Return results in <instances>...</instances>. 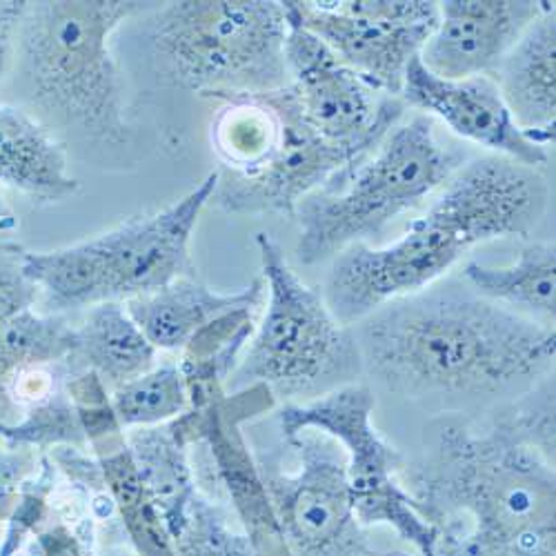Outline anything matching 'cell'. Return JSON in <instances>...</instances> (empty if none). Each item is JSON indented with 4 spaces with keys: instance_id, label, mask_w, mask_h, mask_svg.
Segmentation results:
<instances>
[{
    "instance_id": "obj_14",
    "label": "cell",
    "mask_w": 556,
    "mask_h": 556,
    "mask_svg": "<svg viewBox=\"0 0 556 556\" xmlns=\"http://www.w3.org/2000/svg\"><path fill=\"white\" fill-rule=\"evenodd\" d=\"M271 403L274 394L254 386L235 396L218 394L207 405L190 407L180 416V424L192 443L203 441L207 445L214 470L245 528L254 556H290L263 475L241 434V421L252 419Z\"/></svg>"
},
{
    "instance_id": "obj_1",
    "label": "cell",
    "mask_w": 556,
    "mask_h": 556,
    "mask_svg": "<svg viewBox=\"0 0 556 556\" xmlns=\"http://www.w3.org/2000/svg\"><path fill=\"white\" fill-rule=\"evenodd\" d=\"M401 481L437 556H554V379L488 424L443 419Z\"/></svg>"
},
{
    "instance_id": "obj_21",
    "label": "cell",
    "mask_w": 556,
    "mask_h": 556,
    "mask_svg": "<svg viewBox=\"0 0 556 556\" xmlns=\"http://www.w3.org/2000/svg\"><path fill=\"white\" fill-rule=\"evenodd\" d=\"M70 361L83 372L97 375L103 386L116 390L148 375L156 361V348L136 326L118 301L89 309L83 326L76 328V350Z\"/></svg>"
},
{
    "instance_id": "obj_9",
    "label": "cell",
    "mask_w": 556,
    "mask_h": 556,
    "mask_svg": "<svg viewBox=\"0 0 556 556\" xmlns=\"http://www.w3.org/2000/svg\"><path fill=\"white\" fill-rule=\"evenodd\" d=\"M375 396L350 383L278 412L286 443L301 432H320L345 450V472L354 515L363 528L388 526L419 556H437L439 530L419 513L401 481L403 456L372 426Z\"/></svg>"
},
{
    "instance_id": "obj_24",
    "label": "cell",
    "mask_w": 556,
    "mask_h": 556,
    "mask_svg": "<svg viewBox=\"0 0 556 556\" xmlns=\"http://www.w3.org/2000/svg\"><path fill=\"white\" fill-rule=\"evenodd\" d=\"M76 350V328L59 316H40L34 309L16 316L0 332V396L29 369L70 361Z\"/></svg>"
},
{
    "instance_id": "obj_27",
    "label": "cell",
    "mask_w": 556,
    "mask_h": 556,
    "mask_svg": "<svg viewBox=\"0 0 556 556\" xmlns=\"http://www.w3.org/2000/svg\"><path fill=\"white\" fill-rule=\"evenodd\" d=\"M0 441L10 447H83L87 443L80 414L72 399L50 396L31 405L21 424L0 419Z\"/></svg>"
},
{
    "instance_id": "obj_8",
    "label": "cell",
    "mask_w": 556,
    "mask_h": 556,
    "mask_svg": "<svg viewBox=\"0 0 556 556\" xmlns=\"http://www.w3.org/2000/svg\"><path fill=\"white\" fill-rule=\"evenodd\" d=\"M267 307L252 345L231 372V390L254 386L278 396L307 401L350 386L363 369L356 334L339 323L326 299L301 281L281 245L256 239Z\"/></svg>"
},
{
    "instance_id": "obj_18",
    "label": "cell",
    "mask_w": 556,
    "mask_h": 556,
    "mask_svg": "<svg viewBox=\"0 0 556 556\" xmlns=\"http://www.w3.org/2000/svg\"><path fill=\"white\" fill-rule=\"evenodd\" d=\"M501 97L517 125L543 148L554 143L556 21L541 14L494 72Z\"/></svg>"
},
{
    "instance_id": "obj_11",
    "label": "cell",
    "mask_w": 556,
    "mask_h": 556,
    "mask_svg": "<svg viewBox=\"0 0 556 556\" xmlns=\"http://www.w3.org/2000/svg\"><path fill=\"white\" fill-rule=\"evenodd\" d=\"M286 21L290 89L301 116L326 141L365 161L399 125L407 105L361 78L288 10Z\"/></svg>"
},
{
    "instance_id": "obj_28",
    "label": "cell",
    "mask_w": 556,
    "mask_h": 556,
    "mask_svg": "<svg viewBox=\"0 0 556 556\" xmlns=\"http://www.w3.org/2000/svg\"><path fill=\"white\" fill-rule=\"evenodd\" d=\"M25 250L18 245H0V332L23 312L31 309L38 288L23 267Z\"/></svg>"
},
{
    "instance_id": "obj_25",
    "label": "cell",
    "mask_w": 556,
    "mask_h": 556,
    "mask_svg": "<svg viewBox=\"0 0 556 556\" xmlns=\"http://www.w3.org/2000/svg\"><path fill=\"white\" fill-rule=\"evenodd\" d=\"M110 403L121 430L154 428L190 409V390L178 365H163L116 388Z\"/></svg>"
},
{
    "instance_id": "obj_12",
    "label": "cell",
    "mask_w": 556,
    "mask_h": 556,
    "mask_svg": "<svg viewBox=\"0 0 556 556\" xmlns=\"http://www.w3.org/2000/svg\"><path fill=\"white\" fill-rule=\"evenodd\" d=\"M299 454L294 475H263L290 556H377L358 523L334 439L301 432L288 443Z\"/></svg>"
},
{
    "instance_id": "obj_15",
    "label": "cell",
    "mask_w": 556,
    "mask_h": 556,
    "mask_svg": "<svg viewBox=\"0 0 556 556\" xmlns=\"http://www.w3.org/2000/svg\"><path fill=\"white\" fill-rule=\"evenodd\" d=\"M401 99L405 105L439 116L454 134L496 156L534 169L549 161L547 148L532 141L509 114L492 76L441 78L416 56L405 70Z\"/></svg>"
},
{
    "instance_id": "obj_20",
    "label": "cell",
    "mask_w": 556,
    "mask_h": 556,
    "mask_svg": "<svg viewBox=\"0 0 556 556\" xmlns=\"http://www.w3.org/2000/svg\"><path fill=\"white\" fill-rule=\"evenodd\" d=\"M127 450L146 490L156 503L172 541L180 534L188 509L197 498V485L188 460V447L180 424L174 419L154 428H136L127 439Z\"/></svg>"
},
{
    "instance_id": "obj_26",
    "label": "cell",
    "mask_w": 556,
    "mask_h": 556,
    "mask_svg": "<svg viewBox=\"0 0 556 556\" xmlns=\"http://www.w3.org/2000/svg\"><path fill=\"white\" fill-rule=\"evenodd\" d=\"M278 116L261 99L227 101L214 123V141L220 156L235 172L258 167L278 143Z\"/></svg>"
},
{
    "instance_id": "obj_17",
    "label": "cell",
    "mask_w": 556,
    "mask_h": 556,
    "mask_svg": "<svg viewBox=\"0 0 556 556\" xmlns=\"http://www.w3.org/2000/svg\"><path fill=\"white\" fill-rule=\"evenodd\" d=\"M263 299L261 278L241 292L223 294L188 276L156 292L127 299L123 305L156 350H185L212 320L239 309H256Z\"/></svg>"
},
{
    "instance_id": "obj_2",
    "label": "cell",
    "mask_w": 556,
    "mask_h": 556,
    "mask_svg": "<svg viewBox=\"0 0 556 556\" xmlns=\"http://www.w3.org/2000/svg\"><path fill=\"white\" fill-rule=\"evenodd\" d=\"M361 323L363 367L409 396L494 394L554 367V328L454 286L396 299Z\"/></svg>"
},
{
    "instance_id": "obj_7",
    "label": "cell",
    "mask_w": 556,
    "mask_h": 556,
    "mask_svg": "<svg viewBox=\"0 0 556 556\" xmlns=\"http://www.w3.org/2000/svg\"><path fill=\"white\" fill-rule=\"evenodd\" d=\"M288 21L276 0H182L159 10L152 42L167 72L201 97L239 101L290 85Z\"/></svg>"
},
{
    "instance_id": "obj_31",
    "label": "cell",
    "mask_w": 556,
    "mask_h": 556,
    "mask_svg": "<svg viewBox=\"0 0 556 556\" xmlns=\"http://www.w3.org/2000/svg\"><path fill=\"white\" fill-rule=\"evenodd\" d=\"M14 227H16V216L10 210V205L5 203L3 194H0V231H8V229H14Z\"/></svg>"
},
{
    "instance_id": "obj_3",
    "label": "cell",
    "mask_w": 556,
    "mask_h": 556,
    "mask_svg": "<svg viewBox=\"0 0 556 556\" xmlns=\"http://www.w3.org/2000/svg\"><path fill=\"white\" fill-rule=\"evenodd\" d=\"M547 203L549 188L534 167L503 156L477 159L447 180L428 214L399 241L358 243L339 254L323 299L350 328L396 299L432 288L470 248L528 235Z\"/></svg>"
},
{
    "instance_id": "obj_23",
    "label": "cell",
    "mask_w": 556,
    "mask_h": 556,
    "mask_svg": "<svg viewBox=\"0 0 556 556\" xmlns=\"http://www.w3.org/2000/svg\"><path fill=\"white\" fill-rule=\"evenodd\" d=\"M99 466L138 556H178L156 503L138 477L127 443L99 452Z\"/></svg>"
},
{
    "instance_id": "obj_19",
    "label": "cell",
    "mask_w": 556,
    "mask_h": 556,
    "mask_svg": "<svg viewBox=\"0 0 556 556\" xmlns=\"http://www.w3.org/2000/svg\"><path fill=\"white\" fill-rule=\"evenodd\" d=\"M0 182L38 201H63L78 192L63 146L48 127L12 105H0Z\"/></svg>"
},
{
    "instance_id": "obj_29",
    "label": "cell",
    "mask_w": 556,
    "mask_h": 556,
    "mask_svg": "<svg viewBox=\"0 0 556 556\" xmlns=\"http://www.w3.org/2000/svg\"><path fill=\"white\" fill-rule=\"evenodd\" d=\"M36 470V456L29 447H10L0 441V496H16Z\"/></svg>"
},
{
    "instance_id": "obj_10",
    "label": "cell",
    "mask_w": 556,
    "mask_h": 556,
    "mask_svg": "<svg viewBox=\"0 0 556 556\" xmlns=\"http://www.w3.org/2000/svg\"><path fill=\"white\" fill-rule=\"evenodd\" d=\"M286 10L361 78L401 97L412 59L439 25V3L426 0H286Z\"/></svg>"
},
{
    "instance_id": "obj_13",
    "label": "cell",
    "mask_w": 556,
    "mask_h": 556,
    "mask_svg": "<svg viewBox=\"0 0 556 556\" xmlns=\"http://www.w3.org/2000/svg\"><path fill=\"white\" fill-rule=\"evenodd\" d=\"M278 116V143L271 154L250 172H218L214 205L229 214H296L303 199L354 169L363 159L326 141L299 112L290 85L261 97Z\"/></svg>"
},
{
    "instance_id": "obj_16",
    "label": "cell",
    "mask_w": 556,
    "mask_h": 556,
    "mask_svg": "<svg viewBox=\"0 0 556 556\" xmlns=\"http://www.w3.org/2000/svg\"><path fill=\"white\" fill-rule=\"evenodd\" d=\"M549 10L554 3L532 0H445L419 59L428 72L450 80L492 76L528 27Z\"/></svg>"
},
{
    "instance_id": "obj_30",
    "label": "cell",
    "mask_w": 556,
    "mask_h": 556,
    "mask_svg": "<svg viewBox=\"0 0 556 556\" xmlns=\"http://www.w3.org/2000/svg\"><path fill=\"white\" fill-rule=\"evenodd\" d=\"M23 12L25 0H8V3H0V80H3L16 56V38Z\"/></svg>"
},
{
    "instance_id": "obj_22",
    "label": "cell",
    "mask_w": 556,
    "mask_h": 556,
    "mask_svg": "<svg viewBox=\"0 0 556 556\" xmlns=\"http://www.w3.org/2000/svg\"><path fill=\"white\" fill-rule=\"evenodd\" d=\"M463 278L481 299L552 328L556 312L554 241L530 243L513 263L501 267L470 261L463 267Z\"/></svg>"
},
{
    "instance_id": "obj_4",
    "label": "cell",
    "mask_w": 556,
    "mask_h": 556,
    "mask_svg": "<svg viewBox=\"0 0 556 556\" xmlns=\"http://www.w3.org/2000/svg\"><path fill=\"white\" fill-rule=\"evenodd\" d=\"M141 3H25L16 56L31 101L89 141L123 146L129 138L112 34Z\"/></svg>"
},
{
    "instance_id": "obj_5",
    "label": "cell",
    "mask_w": 556,
    "mask_h": 556,
    "mask_svg": "<svg viewBox=\"0 0 556 556\" xmlns=\"http://www.w3.org/2000/svg\"><path fill=\"white\" fill-rule=\"evenodd\" d=\"M218 172L174 205L121 223L101 237L54 252H25V274L59 309L94 307L156 292L194 276L192 231L212 201Z\"/></svg>"
},
{
    "instance_id": "obj_6",
    "label": "cell",
    "mask_w": 556,
    "mask_h": 556,
    "mask_svg": "<svg viewBox=\"0 0 556 556\" xmlns=\"http://www.w3.org/2000/svg\"><path fill=\"white\" fill-rule=\"evenodd\" d=\"M456 172L458 159L437 141L432 116L396 125L375 154L301 201L299 261L316 265L365 243Z\"/></svg>"
}]
</instances>
